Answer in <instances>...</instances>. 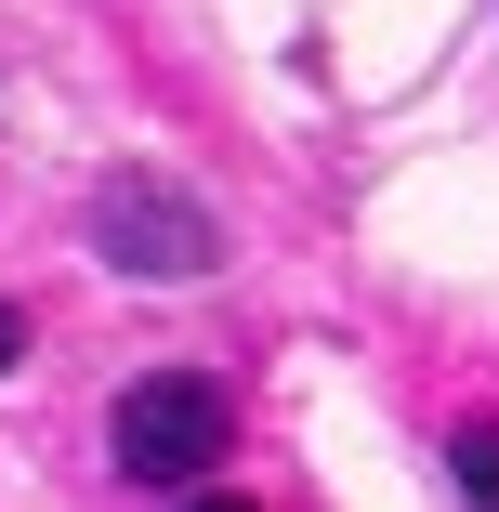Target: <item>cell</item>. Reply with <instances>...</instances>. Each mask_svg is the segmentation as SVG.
<instances>
[{"mask_svg": "<svg viewBox=\"0 0 499 512\" xmlns=\"http://www.w3.org/2000/svg\"><path fill=\"white\" fill-rule=\"evenodd\" d=\"M237 447V394L211 381V368H145V381H119V407H106V460L132 473V486H197Z\"/></svg>", "mask_w": 499, "mask_h": 512, "instance_id": "1", "label": "cell"}, {"mask_svg": "<svg viewBox=\"0 0 499 512\" xmlns=\"http://www.w3.org/2000/svg\"><path fill=\"white\" fill-rule=\"evenodd\" d=\"M92 250H106L119 276H145V289H197V276H224V224H211V197L171 184V171H106V184H92Z\"/></svg>", "mask_w": 499, "mask_h": 512, "instance_id": "2", "label": "cell"}, {"mask_svg": "<svg viewBox=\"0 0 499 512\" xmlns=\"http://www.w3.org/2000/svg\"><path fill=\"white\" fill-rule=\"evenodd\" d=\"M447 473H460V499H473V512H499V421H473V434L447 447Z\"/></svg>", "mask_w": 499, "mask_h": 512, "instance_id": "3", "label": "cell"}, {"mask_svg": "<svg viewBox=\"0 0 499 512\" xmlns=\"http://www.w3.org/2000/svg\"><path fill=\"white\" fill-rule=\"evenodd\" d=\"M184 512H250V499H224V486H197V499H184Z\"/></svg>", "mask_w": 499, "mask_h": 512, "instance_id": "5", "label": "cell"}, {"mask_svg": "<svg viewBox=\"0 0 499 512\" xmlns=\"http://www.w3.org/2000/svg\"><path fill=\"white\" fill-rule=\"evenodd\" d=\"M0 368H27V302H0Z\"/></svg>", "mask_w": 499, "mask_h": 512, "instance_id": "4", "label": "cell"}]
</instances>
